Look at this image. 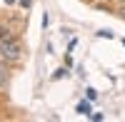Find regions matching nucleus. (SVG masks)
Masks as SVG:
<instances>
[{
	"mask_svg": "<svg viewBox=\"0 0 125 122\" xmlns=\"http://www.w3.org/2000/svg\"><path fill=\"white\" fill-rule=\"evenodd\" d=\"M20 52H23V47H20V43L13 37V40H5V43H0V57L8 60V62H15V60L20 57Z\"/></svg>",
	"mask_w": 125,
	"mask_h": 122,
	"instance_id": "nucleus-1",
	"label": "nucleus"
},
{
	"mask_svg": "<svg viewBox=\"0 0 125 122\" xmlns=\"http://www.w3.org/2000/svg\"><path fill=\"white\" fill-rule=\"evenodd\" d=\"M5 40H13V33H10V27H0V43H5Z\"/></svg>",
	"mask_w": 125,
	"mask_h": 122,
	"instance_id": "nucleus-2",
	"label": "nucleus"
},
{
	"mask_svg": "<svg viewBox=\"0 0 125 122\" xmlns=\"http://www.w3.org/2000/svg\"><path fill=\"white\" fill-rule=\"evenodd\" d=\"M78 112H80V115H88V117H90V112H93V110H90V105H88V102H80V105H78Z\"/></svg>",
	"mask_w": 125,
	"mask_h": 122,
	"instance_id": "nucleus-3",
	"label": "nucleus"
},
{
	"mask_svg": "<svg viewBox=\"0 0 125 122\" xmlns=\"http://www.w3.org/2000/svg\"><path fill=\"white\" fill-rule=\"evenodd\" d=\"M5 82H8V72H5V70H3V67H0V87H3Z\"/></svg>",
	"mask_w": 125,
	"mask_h": 122,
	"instance_id": "nucleus-4",
	"label": "nucleus"
},
{
	"mask_svg": "<svg viewBox=\"0 0 125 122\" xmlns=\"http://www.w3.org/2000/svg\"><path fill=\"white\" fill-rule=\"evenodd\" d=\"M98 35H100V37H108V40L113 37V33H110V30H100V33H98Z\"/></svg>",
	"mask_w": 125,
	"mask_h": 122,
	"instance_id": "nucleus-5",
	"label": "nucleus"
},
{
	"mask_svg": "<svg viewBox=\"0 0 125 122\" xmlns=\"http://www.w3.org/2000/svg\"><path fill=\"white\" fill-rule=\"evenodd\" d=\"M85 95H88V100H95V97H98V92H95V90H93V87L88 90V92H85Z\"/></svg>",
	"mask_w": 125,
	"mask_h": 122,
	"instance_id": "nucleus-6",
	"label": "nucleus"
},
{
	"mask_svg": "<svg viewBox=\"0 0 125 122\" xmlns=\"http://www.w3.org/2000/svg\"><path fill=\"white\" fill-rule=\"evenodd\" d=\"M62 75H65V70H55V75H53V80H60Z\"/></svg>",
	"mask_w": 125,
	"mask_h": 122,
	"instance_id": "nucleus-7",
	"label": "nucleus"
},
{
	"mask_svg": "<svg viewBox=\"0 0 125 122\" xmlns=\"http://www.w3.org/2000/svg\"><path fill=\"white\" fill-rule=\"evenodd\" d=\"M20 5H23V8H30V0H20Z\"/></svg>",
	"mask_w": 125,
	"mask_h": 122,
	"instance_id": "nucleus-8",
	"label": "nucleus"
},
{
	"mask_svg": "<svg viewBox=\"0 0 125 122\" xmlns=\"http://www.w3.org/2000/svg\"><path fill=\"white\" fill-rule=\"evenodd\" d=\"M5 3H8V5H13V3H15V0H5Z\"/></svg>",
	"mask_w": 125,
	"mask_h": 122,
	"instance_id": "nucleus-9",
	"label": "nucleus"
}]
</instances>
